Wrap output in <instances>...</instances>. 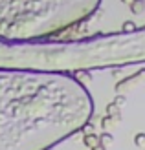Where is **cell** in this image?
<instances>
[{
	"label": "cell",
	"instance_id": "6",
	"mask_svg": "<svg viewBox=\"0 0 145 150\" xmlns=\"http://www.w3.org/2000/svg\"><path fill=\"white\" fill-rule=\"evenodd\" d=\"M116 106H118V104H109V108H106V112H109L110 115H112V114H116V115H118V108H116Z\"/></svg>",
	"mask_w": 145,
	"mask_h": 150
},
{
	"label": "cell",
	"instance_id": "4",
	"mask_svg": "<svg viewBox=\"0 0 145 150\" xmlns=\"http://www.w3.org/2000/svg\"><path fill=\"white\" fill-rule=\"evenodd\" d=\"M85 143H86L88 146H96V143H97V139H96L94 136H88V137H85Z\"/></svg>",
	"mask_w": 145,
	"mask_h": 150
},
{
	"label": "cell",
	"instance_id": "8",
	"mask_svg": "<svg viewBox=\"0 0 145 150\" xmlns=\"http://www.w3.org/2000/svg\"><path fill=\"white\" fill-rule=\"evenodd\" d=\"M125 103V97L123 95H119V97H116V101H114V104H118V106H121V104Z\"/></svg>",
	"mask_w": 145,
	"mask_h": 150
},
{
	"label": "cell",
	"instance_id": "1",
	"mask_svg": "<svg viewBox=\"0 0 145 150\" xmlns=\"http://www.w3.org/2000/svg\"><path fill=\"white\" fill-rule=\"evenodd\" d=\"M101 0H0V39L29 40L88 18Z\"/></svg>",
	"mask_w": 145,
	"mask_h": 150
},
{
	"label": "cell",
	"instance_id": "7",
	"mask_svg": "<svg viewBox=\"0 0 145 150\" xmlns=\"http://www.w3.org/2000/svg\"><path fill=\"white\" fill-rule=\"evenodd\" d=\"M101 141H103V143H110V141H112V136H110V134H103V136H101Z\"/></svg>",
	"mask_w": 145,
	"mask_h": 150
},
{
	"label": "cell",
	"instance_id": "10",
	"mask_svg": "<svg viewBox=\"0 0 145 150\" xmlns=\"http://www.w3.org/2000/svg\"><path fill=\"white\" fill-rule=\"evenodd\" d=\"M96 150H103V148H96Z\"/></svg>",
	"mask_w": 145,
	"mask_h": 150
},
{
	"label": "cell",
	"instance_id": "5",
	"mask_svg": "<svg viewBox=\"0 0 145 150\" xmlns=\"http://www.w3.org/2000/svg\"><path fill=\"white\" fill-rule=\"evenodd\" d=\"M134 24H132V22H125V24H123V31H134Z\"/></svg>",
	"mask_w": 145,
	"mask_h": 150
},
{
	"label": "cell",
	"instance_id": "3",
	"mask_svg": "<svg viewBox=\"0 0 145 150\" xmlns=\"http://www.w3.org/2000/svg\"><path fill=\"white\" fill-rule=\"evenodd\" d=\"M134 143L138 145V146H143L145 145V134H138V136L134 137Z\"/></svg>",
	"mask_w": 145,
	"mask_h": 150
},
{
	"label": "cell",
	"instance_id": "2",
	"mask_svg": "<svg viewBox=\"0 0 145 150\" xmlns=\"http://www.w3.org/2000/svg\"><path fill=\"white\" fill-rule=\"evenodd\" d=\"M131 9H132L134 15H140L145 9V0H132V2H131Z\"/></svg>",
	"mask_w": 145,
	"mask_h": 150
},
{
	"label": "cell",
	"instance_id": "9",
	"mask_svg": "<svg viewBox=\"0 0 145 150\" xmlns=\"http://www.w3.org/2000/svg\"><path fill=\"white\" fill-rule=\"evenodd\" d=\"M121 2H123V4H129V2H132V0H121Z\"/></svg>",
	"mask_w": 145,
	"mask_h": 150
}]
</instances>
